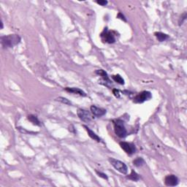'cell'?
Returning <instances> with one entry per match:
<instances>
[{
    "label": "cell",
    "instance_id": "15",
    "mask_svg": "<svg viewBox=\"0 0 187 187\" xmlns=\"http://www.w3.org/2000/svg\"><path fill=\"white\" fill-rule=\"evenodd\" d=\"M126 178L132 180L133 181H138L140 179V176L134 170H132L131 173L128 176H126Z\"/></svg>",
    "mask_w": 187,
    "mask_h": 187
},
{
    "label": "cell",
    "instance_id": "1",
    "mask_svg": "<svg viewBox=\"0 0 187 187\" xmlns=\"http://www.w3.org/2000/svg\"><path fill=\"white\" fill-rule=\"evenodd\" d=\"M21 38L19 34H12L2 36L1 45L3 48H11L16 46L21 43Z\"/></svg>",
    "mask_w": 187,
    "mask_h": 187
},
{
    "label": "cell",
    "instance_id": "24",
    "mask_svg": "<svg viewBox=\"0 0 187 187\" xmlns=\"http://www.w3.org/2000/svg\"><path fill=\"white\" fill-rule=\"evenodd\" d=\"M1 25H2V26H1V29H3V21H2V22H1Z\"/></svg>",
    "mask_w": 187,
    "mask_h": 187
},
{
    "label": "cell",
    "instance_id": "4",
    "mask_svg": "<svg viewBox=\"0 0 187 187\" xmlns=\"http://www.w3.org/2000/svg\"><path fill=\"white\" fill-rule=\"evenodd\" d=\"M108 161L110 163V164H111L117 171L121 172V174H123V175L127 174L128 168L124 162L119 160V159H114V158L111 157L109 158Z\"/></svg>",
    "mask_w": 187,
    "mask_h": 187
},
{
    "label": "cell",
    "instance_id": "11",
    "mask_svg": "<svg viewBox=\"0 0 187 187\" xmlns=\"http://www.w3.org/2000/svg\"><path fill=\"white\" fill-rule=\"evenodd\" d=\"M66 92H69V93L78 94V95L81 96V97H86V94L84 91L79 88H75V87H66L64 88Z\"/></svg>",
    "mask_w": 187,
    "mask_h": 187
},
{
    "label": "cell",
    "instance_id": "7",
    "mask_svg": "<svg viewBox=\"0 0 187 187\" xmlns=\"http://www.w3.org/2000/svg\"><path fill=\"white\" fill-rule=\"evenodd\" d=\"M95 74L96 75L100 76L102 78V81L100 83L102 85H103V86H105L107 87H110V85H112V81H110V78H109V76L108 75V73H107L106 71H105L104 70H102V69H99V70H97L95 71Z\"/></svg>",
    "mask_w": 187,
    "mask_h": 187
},
{
    "label": "cell",
    "instance_id": "14",
    "mask_svg": "<svg viewBox=\"0 0 187 187\" xmlns=\"http://www.w3.org/2000/svg\"><path fill=\"white\" fill-rule=\"evenodd\" d=\"M27 119H28V121H29L31 123H33L34 125H36V126H40L41 125L40 121H39V119H38V118L36 116L29 115L27 116Z\"/></svg>",
    "mask_w": 187,
    "mask_h": 187
},
{
    "label": "cell",
    "instance_id": "21",
    "mask_svg": "<svg viewBox=\"0 0 187 187\" xmlns=\"http://www.w3.org/2000/svg\"><path fill=\"white\" fill-rule=\"evenodd\" d=\"M96 3L101 5V6H105L108 4V2L107 0H97V1H96Z\"/></svg>",
    "mask_w": 187,
    "mask_h": 187
},
{
    "label": "cell",
    "instance_id": "19",
    "mask_svg": "<svg viewBox=\"0 0 187 187\" xmlns=\"http://www.w3.org/2000/svg\"><path fill=\"white\" fill-rule=\"evenodd\" d=\"M186 17H187L186 12H183L182 15L181 16V17H180V19L178 20V25H179V26H181V25H182L183 23V22H184V21H186Z\"/></svg>",
    "mask_w": 187,
    "mask_h": 187
},
{
    "label": "cell",
    "instance_id": "20",
    "mask_svg": "<svg viewBox=\"0 0 187 187\" xmlns=\"http://www.w3.org/2000/svg\"><path fill=\"white\" fill-rule=\"evenodd\" d=\"M95 172H96V173H97V175H98V176H99V177L105 179V180H108V175H107L105 173H104V172H102L100 171H98V170H95Z\"/></svg>",
    "mask_w": 187,
    "mask_h": 187
},
{
    "label": "cell",
    "instance_id": "10",
    "mask_svg": "<svg viewBox=\"0 0 187 187\" xmlns=\"http://www.w3.org/2000/svg\"><path fill=\"white\" fill-rule=\"evenodd\" d=\"M90 110L92 113L93 114V116L97 118H100L102 116H105L107 113V110L105 109L99 108V107L96 106V105H92Z\"/></svg>",
    "mask_w": 187,
    "mask_h": 187
},
{
    "label": "cell",
    "instance_id": "9",
    "mask_svg": "<svg viewBox=\"0 0 187 187\" xmlns=\"http://www.w3.org/2000/svg\"><path fill=\"white\" fill-rule=\"evenodd\" d=\"M179 183V179L173 174H170L164 178V184L167 186H175Z\"/></svg>",
    "mask_w": 187,
    "mask_h": 187
},
{
    "label": "cell",
    "instance_id": "8",
    "mask_svg": "<svg viewBox=\"0 0 187 187\" xmlns=\"http://www.w3.org/2000/svg\"><path fill=\"white\" fill-rule=\"evenodd\" d=\"M77 114L78 116L79 117V119L82 121H83V122L89 123L92 121V119H93V117H92L91 113L88 111V110H84V109L79 108L77 111Z\"/></svg>",
    "mask_w": 187,
    "mask_h": 187
},
{
    "label": "cell",
    "instance_id": "22",
    "mask_svg": "<svg viewBox=\"0 0 187 187\" xmlns=\"http://www.w3.org/2000/svg\"><path fill=\"white\" fill-rule=\"evenodd\" d=\"M116 17H117V19L122 20V21H124V22H126V21H127V20H126V17H125V16H123L121 12H119V13H118V15H117V16H116Z\"/></svg>",
    "mask_w": 187,
    "mask_h": 187
},
{
    "label": "cell",
    "instance_id": "3",
    "mask_svg": "<svg viewBox=\"0 0 187 187\" xmlns=\"http://www.w3.org/2000/svg\"><path fill=\"white\" fill-rule=\"evenodd\" d=\"M116 32L113 31L108 29V27H105L104 30L100 34L101 40L103 43H108V44H113L116 43Z\"/></svg>",
    "mask_w": 187,
    "mask_h": 187
},
{
    "label": "cell",
    "instance_id": "18",
    "mask_svg": "<svg viewBox=\"0 0 187 187\" xmlns=\"http://www.w3.org/2000/svg\"><path fill=\"white\" fill-rule=\"evenodd\" d=\"M56 101H59L60 102L63 103V104H65V105H72V102H70L69 99H67V98H64V97H59L58 98H56Z\"/></svg>",
    "mask_w": 187,
    "mask_h": 187
},
{
    "label": "cell",
    "instance_id": "16",
    "mask_svg": "<svg viewBox=\"0 0 187 187\" xmlns=\"http://www.w3.org/2000/svg\"><path fill=\"white\" fill-rule=\"evenodd\" d=\"M146 164V161L142 157H137L133 160V164L137 168H140Z\"/></svg>",
    "mask_w": 187,
    "mask_h": 187
},
{
    "label": "cell",
    "instance_id": "2",
    "mask_svg": "<svg viewBox=\"0 0 187 187\" xmlns=\"http://www.w3.org/2000/svg\"><path fill=\"white\" fill-rule=\"evenodd\" d=\"M115 134L120 138H125L127 136V130L124 125V122L121 119H115L113 121Z\"/></svg>",
    "mask_w": 187,
    "mask_h": 187
},
{
    "label": "cell",
    "instance_id": "23",
    "mask_svg": "<svg viewBox=\"0 0 187 187\" xmlns=\"http://www.w3.org/2000/svg\"><path fill=\"white\" fill-rule=\"evenodd\" d=\"M113 95L115 96L116 98H120V91L119 89H117V88H113Z\"/></svg>",
    "mask_w": 187,
    "mask_h": 187
},
{
    "label": "cell",
    "instance_id": "12",
    "mask_svg": "<svg viewBox=\"0 0 187 187\" xmlns=\"http://www.w3.org/2000/svg\"><path fill=\"white\" fill-rule=\"evenodd\" d=\"M83 126L85 128V130H86V132H88V136H89V137L92 140H96L98 143H103L102 140L100 137H99V136H98L97 134L95 133V132H94V131H92V130H91L89 127H88V126H86V125H83Z\"/></svg>",
    "mask_w": 187,
    "mask_h": 187
},
{
    "label": "cell",
    "instance_id": "6",
    "mask_svg": "<svg viewBox=\"0 0 187 187\" xmlns=\"http://www.w3.org/2000/svg\"><path fill=\"white\" fill-rule=\"evenodd\" d=\"M119 146L121 148V149L124 151V152L128 155L132 156L134 154L136 153L137 151V148L135 144H133L132 143H128V142H122L119 143Z\"/></svg>",
    "mask_w": 187,
    "mask_h": 187
},
{
    "label": "cell",
    "instance_id": "17",
    "mask_svg": "<svg viewBox=\"0 0 187 187\" xmlns=\"http://www.w3.org/2000/svg\"><path fill=\"white\" fill-rule=\"evenodd\" d=\"M112 78L115 81L116 83H119L120 85H124L125 84V81L124 80L119 74H117V75H112Z\"/></svg>",
    "mask_w": 187,
    "mask_h": 187
},
{
    "label": "cell",
    "instance_id": "13",
    "mask_svg": "<svg viewBox=\"0 0 187 187\" xmlns=\"http://www.w3.org/2000/svg\"><path fill=\"white\" fill-rule=\"evenodd\" d=\"M154 36L157 37V39L159 42H164L165 40H168L169 37H170L168 34H164L161 32H156L155 33H154Z\"/></svg>",
    "mask_w": 187,
    "mask_h": 187
},
{
    "label": "cell",
    "instance_id": "5",
    "mask_svg": "<svg viewBox=\"0 0 187 187\" xmlns=\"http://www.w3.org/2000/svg\"><path fill=\"white\" fill-rule=\"evenodd\" d=\"M152 94L148 91H143L140 93L137 94L135 97L133 98V102L136 104H142L146 101H148L151 99Z\"/></svg>",
    "mask_w": 187,
    "mask_h": 187
}]
</instances>
